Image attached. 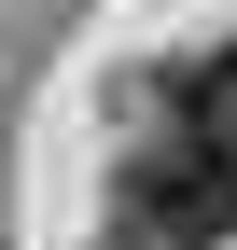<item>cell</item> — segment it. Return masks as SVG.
<instances>
[{"mask_svg": "<svg viewBox=\"0 0 237 250\" xmlns=\"http://www.w3.org/2000/svg\"><path fill=\"white\" fill-rule=\"evenodd\" d=\"M182 125H210V139H237V28H223V42H210V56L182 70Z\"/></svg>", "mask_w": 237, "mask_h": 250, "instance_id": "2", "label": "cell"}, {"mask_svg": "<svg viewBox=\"0 0 237 250\" xmlns=\"http://www.w3.org/2000/svg\"><path fill=\"white\" fill-rule=\"evenodd\" d=\"M112 208H126L140 250H223L237 236V139L182 125V139H140L112 167Z\"/></svg>", "mask_w": 237, "mask_h": 250, "instance_id": "1", "label": "cell"}]
</instances>
